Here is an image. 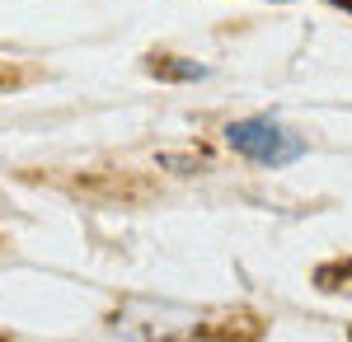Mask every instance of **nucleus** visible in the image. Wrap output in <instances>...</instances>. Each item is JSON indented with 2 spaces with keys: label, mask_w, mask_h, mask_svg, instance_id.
<instances>
[{
  "label": "nucleus",
  "mask_w": 352,
  "mask_h": 342,
  "mask_svg": "<svg viewBox=\"0 0 352 342\" xmlns=\"http://www.w3.org/2000/svg\"><path fill=\"white\" fill-rule=\"evenodd\" d=\"M226 141H230L240 155L258 159V164H292V159L305 155V141L292 136L282 122H272V117H244V122H230Z\"/></svg>",
  "instance_id": "obj_1"
},
{
  "label": "nucleus",
  "mask_w": 352,
  "mask_h": 342,
  "mask_svg": "<svg viewBox=\"0 0 352 342\" xmlns=\"http://www.w3.org/2000/svg\"><path fill=\"white\" fill-rule=\"evenodd\" d=\"M338 5H352V0H338Z\"/></svg>",
  "instance_id": "obj_2"
}]
</instances>
